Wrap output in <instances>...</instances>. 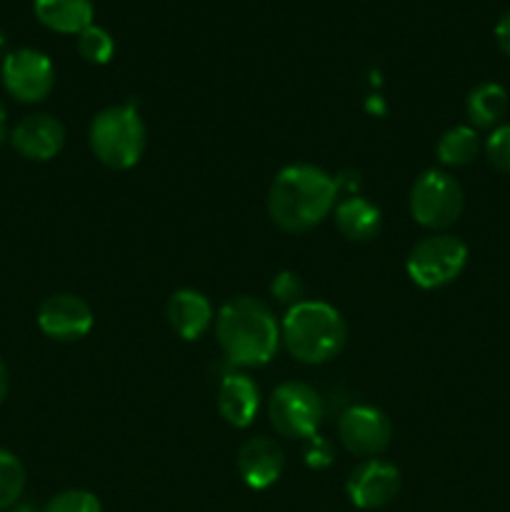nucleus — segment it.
<instances>
[{"instance_id": "nucleus-1", "label": "nucleus", "mask_w": 510, "mask_h": 512, "mask_svg": "<svg viewBox=\"0 0 510 512\" xmlns=\"http://www.w3.org/2000/svg\"><path fill=\"white\" fill-rule=\"evenodd\" d=\"M338 185L315 165H288L275 175L268 193V213L278 228L305 233L335 210Z\"/></svg>"}, {"instance_id": "nucleus-2", "label": "nucleus", "mask_w": 510, "mask_h": 512, "mask_svg": "<svg viewBox=\"0 0 510 512\" xmlns=\"http://www.w3.org/2000/svg\"><path fill=\"white\" fill-rule=\"evenodd\" d=\"M215 335L225 358L240 368H258L278 353L280 325L268 305L255 298H233L218 310Z\"/></svg>"}, {"instance_id": "nucleus-3", "label": "nucleus", "mask_w": 510, "mask_h": 512, "mask_svg": "<svg viewBox=\"0 0 510 512\" xmlns=\"http://www.w3.org/2000/svg\"><path fill=\"white\" fill-rule=\"evenodd\" d=\"M280 340L295 360L320 365L333 360L348 340L345 320L323 300H300L290 305L280 325Z\"/></svg>"}, {"instance_id": "nucleus-4", "label": "nucleus", "mask_w": 510, "mask_h": 512, "mask_svg": "<svg viewBox=\"0 0 510 512\" xmlns=\"http://www.w3.org/2000/svg\"><path fill=\"white\" fill-rule=\"evenodd\" d=\"M88 140L100 163L113 170H128L143 158L148 130L133 103L110 105L93 118Z\"/></svg>"}, {"instance_id": "nucleus-5", "label": "nucleus", "mask_w": 510, "mask_h": 512, "mask_svg": "<svg viewBox=\"0 0 510 512\" xmlns=\"http://www.w3.org/2000/svg\"><path fill=\"white\" fill-rule=\"evenodd\" d=\"M465 263H468V245L455 235L440 233L415 243L405 268L415 285L423 290H438L453 283L465 270Z\"/></svg>"}, {"instance_id": "nucleus-6", "label": "nucleus", "mask_w": 510, "mask_h": 512, "mask_svg": "<svg viewBox=\"0 0 510 512\" xmlns=\"http://www.w3.org/2000/svg\"><path fill=\"white\" fill-rule=\"evenodd\" d=\"M410 215L430 230H445L460 218L465 193L453 175L443 170H425L410 188Z\"/></svg>"}, {"instance_id": "nucleus-7", "label": "nucleus", "mask_w": 510, "mask_h": 512, "mask_svg": "<svg viewBox=\"0 0 510 512\" xmlns=\"http://www.w3.org/2000/svg\"><path fill=\"white\" fill-rule=\"evenodd\" d=\"M268 415L275 433L283 438L310 440L318 435L320 423H323V403L310 385L288 380L270 395Z\"/></svg>"}, {"instance_id": "nucleus-8", "label": "nucleus", "mask_w": 510, "mask_h": 512, "mask_svg": "<svg viewBox=\"0 0 510 512\" xmlns=\"http://www.w3.org/2000/svg\"><path fill=\"white\" fill-rule=\"evenodd\" d=\"M3 85L18 103H40L53 93V60L35 48H18L5 55Z\"/></svg>"}, {"instance_id": "nucleus-9", "label": "nucleus", "mask_w": 510, "mask_h": 512, "mask_svg": "<svg viewBox=\"0 0 510 512\" xmlns=\"http://www.w3.org/2000/svg\"><path fill=\"white\" fill-rule=\"evenodd\" d=\"M338 435L348 453L360 455V458H375L390 445L393 425L383 410L373 408V405H353L340 415Z\"/></svg>"}, {"instance_id": "nucleus-10", "label": "nucleus", "mask_w": 510, "mask_h": 512, "mask_svg": "<svg viewBox=\"0 0 510 512\" xmlns=\"http://www.w3.org/2000/svg\"><path fill=\"white\" fill-rule=\"evenodd\" d=\"M348 498L360 510L385 508L400 493V470L380 458H368L348 475Z\"/></svg>"}, {"instance_id": "nucleus-11", "label": "nucleus", "mask_w": 510, "mask_h": 512, "mask_svg": "<svg viewBox=\"0 0 510 512\" xmlns=\"http://www.w3.org/2000/svg\"><path fill=\"white\" fill-rule=\"evenodd\" d=\"M93 310L70 293L50 295L38 310V328L53 340H80L93 330Z\"/></svg>"}, {"instance_id": "nucleus-12", "label": "nucleus", "mask_w": 510, "mask_h": 512, "mask_svg": "<svg viewBox=\"0 0 510 512\" xmlns=\"http://www.w3.org/2000/svg\"><path fill=\"white\" fill-rule=\"evenodd\" d=\"M10 143H13V148L18 150L23 158L45 163V160L55 158V155L63 150L65 128L58 118H53V115H25V118L15 125L13 133H10Z\"/></svg>"}, {"instance_id": "nucleus-13", "label": "nucleus", "mask_w": 510, "mask_h": 512, "mask_svg": "<svg viewBox=\"0 0 510 512\" xmlns=\"http://www.w3.org/2000/svg\"><path fill=\"white\" fill-rule=\"evenodd\" d=\"M285 458L283 450L270 438H250L243 448L238 450V473L245 485L253 490H265L275 485L283 475Z\"/></svg>"}, {"instance_id": "nucleus-14", "label": "nucleus", "mask_w": 510, "mask_h": 512, "mask_svg": "<svg viewBox=\"0 0 510 512\" xmlns=\"http://www.w3.org/2000/svg\"><path fill=\"white\" fill-rule=\"evenodd\" d=\"M218 413L233 428H248L260 408V390L245 373H230L218 385Z\"/></svg>"}, {"instance_id": "nucleus-15", "label": "nucleus", "mask_w": 510, "mask_h": 512, "mask_svg": "<svg viewBox=\"0 0 510 512\" xmlns=\"http://www.w3.org/2000/svg\"><path fill=\"white\" fill-rule=\"evenodd\" d=\"M168 323L183 340H198L213 323V305L193 288L175 290L168 300Z\"/></svg>"}, {"instance_id": "nucleus-16", "label": "nucleus", "mask_w": 510, "mask_h": 512, "mask_svg": "<svg viewBox=\"0 0 510 512\" xmlns=\"http://www.w3.org/2000/svg\"><path fill=\"white\" fill-rule=\"evenodd\" d=\"M35 18L60 35H78L93 25V0H33Z\"/></svg>"}, {"instance_id": "nucleus-17", "label": "nucleus", "mask_w": 510, "mask_h": 512, "mask_svg": "<svg viewBox=\"0 0 510 512\" xmlns=\"http://www.w3.org/2000/svg\"><path fill=\"white\" fill-rule=\"evenodd\" d=\"M380 210L360 195H348L335 205V225L340 233L355 243H368L380 233Z\"/></svg>"}, {"instance_id": "nucleus-18", "label": "nucleus", "mask_w": 510, "mask_h": 512, "mask_svg": "<svg viewBox=\"0 0 510 512\" xmlns=\"http://www.w3.org/2000/svg\"><path fill=\"white\" fill-rule=\"evenodd\" d=\"M508 110V93L498 83H480L465 100V113L475 128H493Z\"/></svg>"}, {"instance_id": "nucleus-19", "label": "nucleus", "mask_w": 510, "mask_h": 512, "mask_svg": "<svg viewBox=\"0 0 510 512\" xmlns=\"http://www.w3.org/2000/svg\"><path fill=\"white\" fill-rule=\"evenodd\" d=\"M480 153V138L470 125H455L438 140V160L450 168L470 165Z\"/></svg>"}, {"instance_id": "nucleus-20", "label": "nucleus", "mask_w": 510, "mask_h": 512, "mask_svg": "<svg viewBox=\"0 0 510 512\" xmlns=\"http://www.w3.org/2000/svg\"><path fill=\"white\" fill-rule=\"evenodd\" d=\"M25 490V468L10 450L0 448V510H10Z\"/></svg>"}, {"instance_id": "nucleus-21", "label": "nucleus", "mask_w": 510, "mask_h": 512, "mask_svg": "<svg viewBox=\"0 0 510 512\" xmlns=\"http://www.w3.org/2000/svg\"><path fill=\"white\" fill-rule=\"evenodd\" d=\"M78 53L85 63H93V65L110 63V58H113L115 53L113 35L95 23L88 25L83 33H78Z\"/></svg>"}, {"instance_id": "nucleus-22", "label": "nucleus", "mask_w": 510, "mask_h": 512, "mask_svg": "<svg viewBox=\"0 0 510 512\" xmlns=\"http://www.w3.org/2000/svg\"><path fill=\"white\" fill-rule=\"evenodd\" d=\"M40 512H103L100 500L88 490H65L48 500Z\"/></svg>"}, {"instance_id": "nucleus-23", "label": "nucleus", "mask_w": 510, "mask_h": 512, "mask_svg": "<svg viewBox=\"0 0 510 512\" xmlns=\"http://www.w3.org/2000/svg\"><path fill=\"white\" fill-rule=\"evenodd\" d=\"M485 155L495 170L510 175V125H500L490 133L485 140Z\"/></svg>"}, {"instance_id": "nucleus-24", "label": "nucleus", "mask_w": 510, "mask_h": 512, "mask_svg": "<svg viewBox=\"0 0 510 512\" xmlns=\"http://www.w3.org/2000/svg\"><path fill=\"white\" fill-rule=\"evenodd\" d=\"M270 290H273L275 298L280 300V303H300V298H303V283H300V278L295 273H278L273 278V285H270Z\"/></svg>"}, {"instance_id": "nucleus-25", "label": "nucleus", "mask_w": 510, "mask_h": 512, "mask_svg": "<svg viewBox=\"0 0 510 512\" xmlns=\"http://www.w3.org/2000/svg\"><path fill=\"white\" fill-rule=\"evenodd\" d=\"M305 463L315 470L328 468V465L333 463V448H330V443H325V440L318 438V435L310 438V448L305 450Z\"/></svg>"}, {"instance_id": "nucleus-26", "label": "nucleus", "mask_w": 510, "mask_h": 512, "mask_svg": "<svg viewBox=\"0 0 510 512\" xmlns=\"http://www.w3.org/2000/svg\"><path fill=\"white\" fill-rule=\"evenodd\" d=\"M495 43L510 58V10L495 25Z\"/></svg>"}, {"instance_id": "nucleus-27", "label": "nucleus", "mask_w": 510, "mask_h": 512, "mask_svg": "<svg viewBox=\"0 0 510 512\" xmlns=\"http://www.w3.org/2000/svg\"><path fill=\"white\" fill-rule=\"evenodd\" d=\"M5 395H8V368H5L3 358H0V403L5 400Z\"/></svg>"}, {"instance_id": "nucleus-28", "label": "nucleus", "mask_w": 510, "mask_h": 512, "mask_svg": "<svg viewBox=\"0 0 510 512\" xmlns=\"http://www.w3.org/2000/svg\"><path fill=\"white\" fill-rule=\"evenodd\" d=\"M5 135H8V113H5V105L0 100V145H3Z\"/></svg>"}, {"instance_id": "nucleus-29", "label": "nucleus", "mask_w": 510, "mask_h": 512, "mask_svg": "<svg viewBox=\"0 0 510 512\" xmlns=\"http://www.w3.org/2000/svg\"><path fill=\"white\" fill-rule=\"evenodd\" d=\"M10 512H38V510H35L33 505H18V503H15L13 508H10Z\"/></svg>"}, {"instance_id": "nucleus-30", "label": "nucleus", "mask_w": 510, "mask_h": 512, "mask_svg": "<svg viewBox=\"0 0 510 512\" xmlns=\"http://www.w3.org/2000/svg\"><path fill=\"white\" fill-rule=\"evenodd\" d=\"M3 48H5V38H3V33H0V53H3Z\"/></svg>"}]
</instances>
